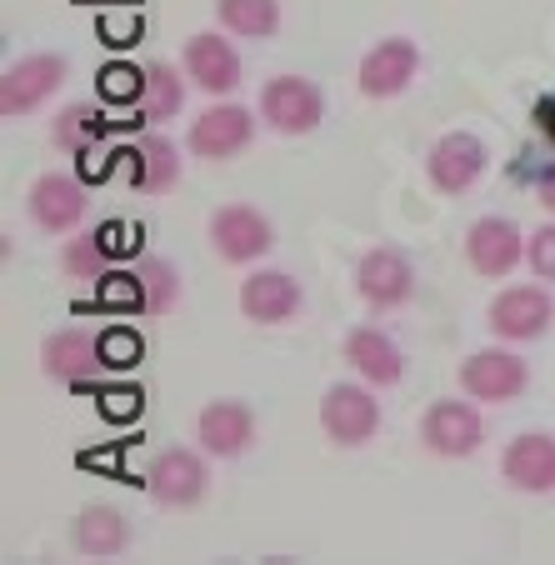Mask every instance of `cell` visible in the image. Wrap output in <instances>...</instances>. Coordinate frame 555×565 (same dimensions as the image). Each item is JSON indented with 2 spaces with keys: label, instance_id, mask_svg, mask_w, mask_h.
I'll list each match as a JSON object with an SVG mask.
<instances>
[{
  "label": "cell",
  "instance_id": "obj_1",
  "mask_svg": "<svg viewBox=\"0 0 555 565\" xmlns=\"http://www.w3.org/2000/svg\"><path fill=\"white\" fill-rule=\"evenodd\" d=\"M205 235H211V250L225 266H256L260 256L276 250V225H270V215H260L256 205H246V201L221 205V211L211 215V225H205Z\"/></svg>",
  "mask_w": 555,
  "mask_h": 565
},
{
  "label": "cell",
  "instance_id": "obj_2",
  "mask_svg": "<svg viewBox=\"0 0 555 565\" xmlns=\"http://www.w3.org/2000/svg\"><path fill=\"white\" fill-rule=\"evenodd\" d=\"M65 75H71L65 55H55V51L21 55V61L6 65V75H0V116L21 120V116H31V110H41L45 100L65 86Z\"/></svg>",
  "mask_w": 555,
  "mask_h": 565
},
{
  "label": "cell",
  "instance_id": "obj_3",
  "mask_svg": "<svg viewBox=\"0 0 555 565\" xmlns=\"http://www.w3.org/2000/svg\"><path fill=\"white\" fill-rule=\"evenodd\" d=\"M146 491H150V501L166 505V511H191V505H201L205 491H211L205 450H191V446L161 450L146 470Z\"/></svg>",
  "mask_w": 555,
  "mask_h": 565
},
{
  "label": "cell",
  "instance_id": "obj_4",
  "mask_svg": "<svg viewBox=\"0 0 555 565\" xmlns=\"http://www.w3.org/2000/svg\"><path fill=\"white\" fill-rule=\"evenodd\" d=\"M260 120L276 136H310L325 120V96L306 75H270L260 86Z\"/></svg>",
  "mask_w": 555,
  "mask_h": 565
},
{
  "label": "cell",
  "instance_id": "obj_5",
  "mask_svg": "<svg viewBox=\"0 0 555 565\" xmlns=\"http://www.w3.org/2000/svg\"><path fill=\"white\" fill-rule=\"evenodd\" d=\"M525 385H531V365L505 345H485V351L460 361V395H470V401L505 406V401H521Z\"/></svg>",
  "mask_w": 555,
  "mask_h": 565
},
{
  "label": "cell",
  "instance_id": "obj_6",
  "mask_svg": "<svg viewBox=\"0 0 555 565\" xmlns=\"http://www.w3.org/2000/svg\"><path fill=\"white\" fill-rule=\"evenodd\" d=\"M321 430L345 450L375 440V430H381V401H375V385H365V381L331 385V391L321 395Z\"/></svg>",
  "mask_w": 555,
  "mask_h": 565
},
{
  "label": "cell",
  "instance_id": "obj_7",
  "mask_svg": "<svg viewBox=\"0 0 555 565\" xmlns=\"http://www.w3.org/2000/svg\"><path fill=\"white\" fill-rule=\"evenodd\" d=\"M250 140H256V110L235 106V100H215L185 130V146L195 160H235L246 156Z\"/></svg>",
  "mask_w": 555,
  "mask_h": 565
},
{
  "label": "cell",
  "instance_id": "obj_8",
  "mask_svg": "<svg viewBox=\"0 0 555 565\" xmlns=\"http://www.w3.org/2000/svg\"><path fill=\"white\" fill-rule=\"evenodd\" d=\"M555 320V300L545 286H505L501 296L491 300L485 310V326H491L495 341H511V345H525V341H541L551 331Z\"/></svg>",
  "mask_w": 555,
  "mask_h": 565
},
{
  "label": "cell",
  "instance_id": "obj_9",
  "mask_svg": "<svg viewBox=\"0 0 555 565\" xmlns=\"http://www.w3.org/2000/svg\"><path fill=\"white\" fill-rule=\"evenodd\" d=\"M416 71H420V45L410 35H385L361 55L355 86H361L365 100H395L416 81Z\"/></svg>",
  "mask_w": 555,
  "mask_h": 565
},
{
  "label": "cell",
  "instance_id": "obj_10",
  "mask_svg": "<svg viewBox=\"0 0 555 565\" xmlns=\"http://www.w3.org/2000/svg\"><path fill=\"white\" fill-rule=\"evenodd\" d=\"M485 166H491V150L476 130H446L426 156V175L440 195H466L485 175Z\"/></svg>",
  "mask_w": 555,
  "mask_h": 565
},
{
  "label": "cell",
  "instance_id": "obj_11",
  "mask_svg": "<svg viewBox=\"0 0 555 565\" xmlns=\"http://www.w3.org/2000/svg\"><path fill=\"white\" fill-rule=\"evenodd\" d=\"M355 290L371 310H401L416 296V266H410L406 250L375 246L355 260Z\"/></svg>",
  "mask_w": 555,
  "mask_h": 565
},
{
  "label": "cell",
  "instance_id": "obj_12",
  "mask_svg": "<svg viewBox=\"0 0 555 565\" xmlns=\"http://www.w3.org/2000/svg\"><path fill=\"white\" fill-rule=\"evenodd\" d=\"M525 241H531V235H521V225H515L511 215H481V221L466 231V260L476 276L505 280L525 260Z\"/></svg>",
  "mask_w": 555,
  "mask_h": 565
},
{
  "label": "cell",
  "instance_id": "obj_13",
  "mask_svg": "<svg viewBox=\"0 0 555 565\" xmlns=\"http://www.w3.org/2000/svg\"><path fill=\"white\" fill-rule=\"evenodd\" d=\"M481 440H485V420L470 401H436V406L420 416V446H426L430 456H446V460L476 456Z\"/></svg>",
  "mask_w": 555,
  "mask_h": 565
},
{
  "label": "cell",
  "instance_id": "obj_14",
  "mask_svg": "<svg viewBox=\"0 0 555 565\" xmlns=\"http://www.w3.org/2000/svg\"><path fill=\"white\" fill-rule=\"evenodd\" d=\"M25 211H31V221L41 225L45 235H71V231H81V221H86L90 195L75 175L45 171L41 181L31 185V195H25Z\"/></svg>",
  "mask_w": 555,
  "mask_h": 565
},
{
  "label": "cell",
  "instance_id": "obj_15",
  "mask_svg": "<svg viewBox=\"0 0 555 565\" xmlns=\"http://www.w3.org/2000/svg\"><path fill=\"white\" fill-rule=\"evenodd\" d=\"M195 440L211 460H235L256 446V411L246 401H211L195 416Z\"/></svg>",
  "mask_w": 555,
  "mask_h": 565
},
{
  "label": "cell",
  "instance_id": "obj_16",
  "mask_svg": "<svg viewBox=\"0 0 555 565\" xmlns=\"http://www.w3.org/2000/svg\"><path fill=\"white\" fill-rule=\"evenodd\" d=\"M41 371L61 385H90L106 371V355H100V341L90 331L65 326V331H51L41 341Z\"/></svg>",
  "mask_w": 555,
  "mask_h": 565
},
{
  "label": "cell",
  "instance_id": "obj_17",
  "mask_svg": "<svg viewBox=\"0 0 555 565\" xmlns=\"http://www.w3.org/2000/svg\"><path fill=\"white\" fill-rule=\"evenodd\" d=\"M181 65H185V81L201 86L205 96H231L241 86V55L225 41V31H195L185 41Z\"/></svg>",
  "mask_w": 555,
  "mask_h": 565
},
{
  "label": "cell",
  "instance_id": "obj_18",
  "mask_svg": "<svg viewBox=\"0 0 555 565\" xmlns=\"http://www.w3.org/2000/svg\"><path fill=\"white\" fill-rule=\"evenodd\" d=\"M501 476L511 491L551 495L555 491V436L551 430H521L501 456Z\"/></svg>",
  "mask_w": 555,
  "mask_h": 565
},
{
  "label": "cell",
  "instance_id": "obj_19",
  "mask_svg": "<svg viewBox=\"0 0 555 565\" xmlns=\"http://www.w3.org/2000/svg\"><path fill=\"white\" fill-rule=\"evenodd\" d=\"M306 296H300V280L286 270H250L241 280V316L256 320V326H286L300 316Z\"/></svg>",
  "mask_w": 555,
  "mask_h": 565
},
{
  "label": "cell",
  "instance_id": "obj_20",
  "mask_svg": "<svg viewBox=\"0 0 555 565\" xmlns=\"http://www.w3.org/2000/svg\"><path fill=\"white\" fill-rule=\"evenodd\" d=\"M345 361H351V371L361 375L365 385H375V391H391V385L406 375V355H401V345H395L381 326H355V331L345 335Z\"/></svg>",
  "mask_w": 555,
  "mask_h": 565
},
{
  "label": "cell",
  "instance_id": "obj_21",
  "mask_svg": "<svg viewBox=\"0 0 555 565\" xmlns=\"http://www.w3.org/2000/svg\"><path fill=\"white\" fill-rule=\"evenodd\" d=\"M71 545L81 555H96V561H110V555H126L130 551V521L126 511L116 505L96 501V505H81L71 521Z\"/></svg>",
  "mask_w": 555,
  "mask_h": 565
},
{
  "label": "cell",
  "instance_id": "obj_22",
  "mask_svg": "<svg viewBox=\"0 0 555 565\" xmlns=\"http://www.w3.org/2000/svg\"><path fill=\"white\" fill-rule=\"evenodd\" d=\"M130 160H136V171H130V185H136V191L171 195L175 185H181V150H175L166 136H140L136 150H130Z\"/></svg>",
  "mask_w": 555,
  "mask_h": 565
},
{
  "label": "cell",
  "instance_id": "obj_23",
  "mask_svg": "<svg viewBox=\"0 0 555 565\" xmlns=\"http://www.w3.org/2000/svg\"><path fill=\"white\" fill-rule=\"evenodd\" d=\"M100 136H106V116H100L96 106H86V100L61 106V110H55V120H51V146L65 150V156H75V160L96 156Z\"/></svg>",
  "mask_w": 555,
  "mask_h": 565
},
{
  "label": "cell",
  "instance_id": "obj_24",
  "mask_svg": "<svg viewBox=\"0 0 555 565\" xmlns=\"http://www.w3.org/2000/svg\"><path fill=\"white\" fill-rule=\"evenodd\" d=\"M215 21L225 35L270 41L280 31V0H215Z\"/></svg>",
  "mask_w": 555,
  "mask_h": 565
},
{
  "label": "cell",
  "instance_id": "obj_25",
  "mask_svg": "<svg viewBox=\"0 0 555 565\" xmlns=\"http://www.w3.org/2000/svg\"><path fill=\"white\" fill-rule=\"evenodd\" d=\"M185 106V81L175 65L150 61L146 65V90H140V120L146 126H161V120H175Z\"/></svg>",
  "mask_w": 555,
  "mask_h": 565
},
{
  "label": "cell",
  "instance_id": "obj_26",
  "mask_svg": "<svg viewBox=\"0 0 555 565\" xmlns=\"http://www.w3.org/2000/svg\"><path fill=\"white\" fill-rule=\"evenodd\" d=\"M136 276H140V290H146V316H171V310L181 306L185 286H181V270H175L171 260L146 256Z\"/></svg>",
  "mask_w": 555,
  "mask_h": 565
},
{
  "label": "cell",
  "instance_id": "obj_27",
  "mask_svg": "<svg viewBox=\"0 0 555 565\" xmlns=\"http://www.w3.org/2000/svg\"><path fill=\"white\" fill-rule=\"evenodd\" d=\"M106 260H110V246L100 231H81L61 246V270L75 280H100L106 276Z\"/></svg>",
  "mask_w": 555,
  "mask_h": 565
},
{
  "label": "cell",
  "instance_id": "obj_28",
  "mask_svg": "<svg viewBox=\"0 0 555 565\" xmlns=\"http://www.w3.org/2000/svg\"><path fill=\"white\" fill-rule=\"evenodd\" d=\"M100 306H126L146 316V290H140V276H100Z\"/></svg>",
  "mask_w": 555,
  "mask_h": 565
},
{
  "label": "cell",
  "instance_id": "obj_29",
  "mask_svg": "<svg viewBox=\"0 0 555 565\" xmlns=\"http://www.w3.org/2000/svg\"><path fill=\"white\" fill-rule=\"evenodd\" d=\"M525 266H531L535 280H555V221L525 241Z\"/></svg>",
  "mask_w": 555,
  "mask_h": 565
},
{
  "label": "cell",
  "instance_id": "obj_30",
  "mask_svg": "<svg viewBox=\"0 0 555 565\" xmlns=\"http://www.w3.org/2000/svg\"><path fill=\"white\" fill-rule=\"evenodd\" d=\"M100 355H106V365H136L140 361V335L136 331H106L100 335Z\"/></svg>",
  "mask_w": 555,
  "mask_h": 565
},
{
  "label": "cell",
  "instance_id": "obj_31",
  "mask_svg": "<svg viewBox=\"0 0 555 565\" xmlns=\"http://www.w3.org/2000/svg\"><path fill=\"white\" fill-rule=\"evenodd\" d=\"M106 96L110 100H130L136 96L140 100V90H146V71H126V65H116V71H106Z\"/></svg>",
  "mask_w": 555,
  "mask_h": 565
},
{
  "label": "cell",
  "instance_id": "obj_32",
  "mask_svg": "<svg viewBox=\"0 0 555 565\" xmlns=\"http://www.w3.org/2000/svg\"><path fill=\"white\" fill-rule=\"evenodd\" d=\"M531 126L545 146H555V90H545V96L531 106Z\"/></svg>",
  "mask_w": 555,
  "mask_h": 565
},
{
  "label": "cell",
  "instance_id": "obj_33",
  "mask_svg": "<svg viewBox=\"0 0 555 565\" xmlns=\"http://www.w3.org/2000/svg\"><path fill=\"white\" fill-rule=\"evenodd\" d=\"M535 201H541V205H545V211H551V215H555V166H551V171H545V175H541V181H535Z\"/></svg>",
  "mask_w": 555,
  "mask_h": 565
}]
</instances>
